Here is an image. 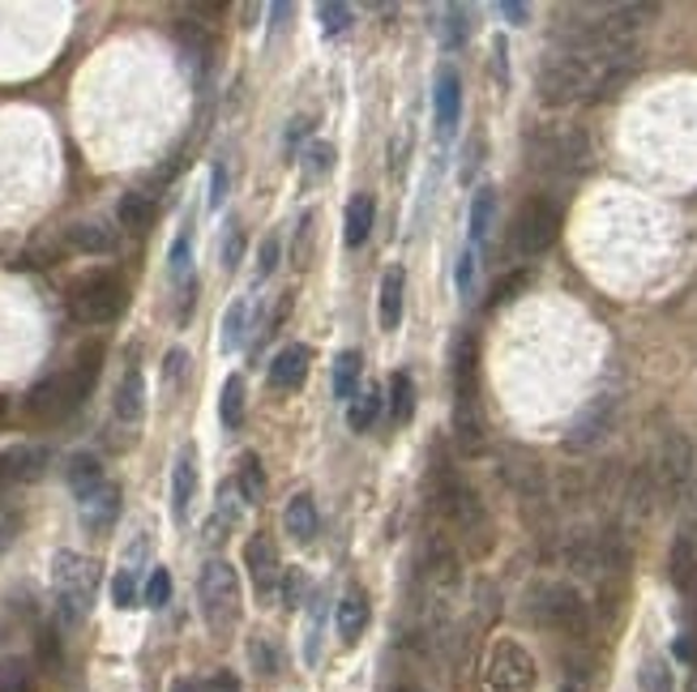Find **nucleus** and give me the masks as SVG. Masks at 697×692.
<instances>
[{
	"instance_id": "nucleus-1",
	"label": "nucleus",
	"mask_w": 697,
	"mask_h": 692,
	"mask_svg": "<svg viewBox=\"0 0 697 692\" xmlns=\"http://www.w3.org/2000/svg\"><path fill=\"white\" fill-rule=\"evenodd\" d=\"M94 585H99V564L78 552H57L52 560V590H57V620L64 629H78L90 603H94Z\"/></svg>"
},
{
	"instance_id": "nucleus-2",
	"label": "nucleus",
	"mask_w": 697,
	"mask_h": 692,
	"mask_svg": "<svg viewBox=\"0 0 697 692\" xmlns=\"http://www.w3.org/2000/svg\"><path fill=\"white\" fill-rule=\"evenodd\" d=\"M64 300H69V317L73 321H82V325H108L129 304V287L112 270H90V274H82L69 287Z\"/></svg>"
},
{
	"instance_id": "nucleus-3",
	"label": "nucleus",
	"mask_w": 697,
	"mask_h": 692,
	"mask_svg": "<svg viewBox=\"0 0 697 692\" xmlns=\"http://www.w3.org/2000/svg\"><path fill=\"white\" fill-rule=\"evenodd\" d=\"M437 504H441V513L449 518V526L458 530L462 539H471L475 552H488V509H484V500L475 492L467 479H458L454 471H441V483H437Z\"/></svg>"
},
{
	"instance_id": "nucleus-4",
	"label": "nucleus",
	"mask_w": 697,
	"mask_h": 692,
	"mask_svg": "<svg viewBox=\"0 0 697 692\" xmlns=\"http://www.w3.org/2000/svg\"><path fill=\"white\" fill-rule=\"evenodd\" d=\"M197 599H201V615L210 624L215 638H227L240 620V578L227 560H210L197 578Z\"/></svg>"
},
{
	"instance_id": "nucleus-5",
	"label": "nucleus",
	"mask_w": 697,
	"mask_h": 692,
	"mask_svg": "<svg viewBox=\"0 0 697 692\" xmlns=\"http://www.w3.org/2000/svg\"><path fill=\"white\" fill-rule=\"evenodd\" d=\"M527 615L544 629H557V633H583L586 629V603L583 594L569 582H539L527 590Z\"/></svg>"
},
{
	"instance_id": "nucleus-6",
	"label": "nucleus",
	"mask_w": 697,
	"mask_h": 692,
	"mask_svg": "<svg viewBox=\"0 0 697 692\" xmlns=\"http://www.w3.org/2000/svg\"><path fill=\"white\" fill-rule=\"evenodd\" d=\"M454 432L467 449H479L484 423H479V398H475L471 342H458V360H454Z\"/></svg>"
},
{
	"instance_id": "nucleus-7",
	"label": "nucleus",
	"mask_w": 697,
	"mask_h": 692,
	"mask_svg": "<svg viewBox=\"0 0 697 692\" xmlns=\"http://www.w3.org/2000/svg\"><path fill=\"white\" fill-rule=\"evenodd\" d=\"M488 692H535L539 684V671H535V659L527 654V645L501 638L488 654Z\"/></svg>"
},
{
	"instance_id": "nucleus-8",
	"label": "nucleus",
	"mask_w": 697,
	"mask_h": 692,
	"mask_svg": "<svg viewBox=\"0 0 697 692\" xmlns=\"http://www.w3.org/2000/svg\"><path fill=\"white\" fill-rule=\"evenodd\" d=\"M560 235V210L548 197H530L514 219V252L518 257H539L557 244Z\"/></svg>"
},
{
	"instance_id": "nucleus-9",
	"label": "nucleus",
	"mask_w": 697,
	"mask_h": 692,
	"mask_svg": "<svg viewBox=\"0 0 697 692\" xmlns=\"http://www.w3.org/2000/svg\"><path fill=\"white\" fill-rule=\"evenodd\" d=\"M86 393L90 389L73 377V368L69 372H60V377H48L43 385H34L30 389V398H27V411L39 423H60V419H69L78 407L86 402Z\"/></svg>"
},
{
	"instance_id": "nucleus-10",
	"label": "nucleus",
	"mask_w": 697,
	"mask_h": 692,
	"mask_svg": "<svg viewBox=\"0 0 697 692\" xmlns=\"http://www.w3.org/2000/svg\"><path fill=\"white\" fill-rule=\"evenodd\" d=\"M48 471V449L39 444H9L0 449V492L18 488V483H34Z\"/></svg>"
},
{
	"instance_id": "nucleus-11",
	"label": "nucleus",
	"mask_w": 697,
	"mask_h": 692,
	"mask_svg": "<svg viewBox=\"0 0 697 692\" xmlns=\"http://www.w3.org/2000/svg\"><path fill=\"white\" fill-rule=\"evenodd\" d=\"M245 569H249L252 590H257L261 599H270V594L282 585L279 552H275V543H270L266 534H252L249 543H245Z\"/></svg>"
},
{
	"instance_id": "nucleus-12",
	"label": "nucleus",
	"mask_w": 697,
	"mask_h": 692,
	"mask_svg": "<svg viewBox=\"0 0 697 692\" xmlns=\"http://www.w3.org/2000/svg\"><path fill=\"white\" fill-rule=\"evenodd\" d=\"M659 483L668 488L671 497L689 483V474H694V444L685 441L680 432H671L668 441H664V453H659Z\"/></svg>"
},
{
	"instance_id": "nucleus-13",
	"label": "nucleus",
	"mask_w": 697,
	"mask_h": 692,
	"mask_svg": "<svg viewBox=\"0 0 697 692\" xmlns=\"http://www.w3.org/2000/svg\"><path fill=\"white\" fill-rule=\"evenodd\" d=\"M458 111H462V82H458L454 69H441V73H437V86H432V120H437V133H441V138L454 133Z\"/></svg>"
},
{
	"instance_id": "nucleus-14",
	"label": "nucleus",
	"mask_w": 697,
	"mask_h": 692,
	"mask_svg": "<svg viewBox=\"0 0 697 692\" xmlns=\"http://www.w3.org/2000/svg\"><path fill=\"white\" fill-rule=\"evenodd\" d=\"M78 518H82V526L90 534H108L116 526V518H120V488L103 483L94 497L78 500Z\"/></svg>"
},
{
	"instance_id": "nucleus-15",
	"label": "nucleus",
	"mask_w": 697,
	"mask_h": 692,
	"mask_svg": "<svg viewBox=\"0 0 697 692\" xmlns=\"http://www.w3.org/2000/svg\"><path fill=\"white\" fill-rule=\"evenodd\" d=\"M193 492H197V453L185 449V453L176 458V471H171V518H176V522L189 518Z\"/></svg>"
},
{
	"instance_id": "nucleus-16",
	"label": "nucleus",
	"mask_w": 697,
	"mask_h": 692,
	"mask_svg": "<svg viewBox=\"0 0 697 692\" xmlns=\"http://www.w3.org/2000/svg\"><path fill=\"white\" fill-rule=\"evenodd\" d=\"M308 363H312L308 347H282L279 355H275V363H270V385L300 389L308 381Z\"/></svg>"
},
{
	"instance_id": "nucleus-17",
	"label": "nucleus",
	"mask_w": 697,
	"mask_h": 692,
	"mask_svg": "<svg viewBox=\"0 0 697 692\" xmlns=\"http://www.w3.org/2000/svg\"><path fill=\"white\" fill-rule=\"evenodd\" d=\"M372 219H377V201L368 193L347 201V219H342V240H347V249H364V240L372 235Z\"/></svg>"
},
{
	"instance_id": "nucleus-18",
	"label": "nucleus",
	"mask_w": 697,
	"mask_h": 692,
	"mask_svg": "<svg viewBox=\"0 0 697 692\" xmlns=\"http://www.w3.org/2000/svg\"><path fill=\"white\" fill-rule=\"evenodd\" d=\"M282 526H287V534H291L296 543H312V539H317V504H312L308 492H296V497L287 500Z\"/></svg>"
},
{
	"instance_id": "nucleus-19",
	"label": "nucleus",
	"mask_w": 697,
	"mask_h": 692,
	"mask_svg": "<svg viewBox=\"0 0 697 692\" xmlns=\"http://www.w3.org/2000/svg\"><path fill=\"white\" fill-rule=\"evenodd\" d=\"M112 411H116L120 423H138V419L146 415V381H141L138 368H129V372H125V381L116 385Z\"/></svg>"
},
{
	"instance_id": "nucleus-20",
	"label": "nucleus",
	"mask_w": 697,
	"mask_h": 692,
	"mask_svg": "<svg viewBox=\"0 0 697 692\" xmlns=\"http://www.w3.org/2000/svg\"><path fill=\"white\" fill-rule=\"evenodd\" d=\"M368 599H364L360 590H351L342 603H338V611H335V620H338V638L347 641V645H356V641L364 638V629H368Z\"/></svg>"
},
{
	"instance_id": "nucleus-21",
	"label": "nucleus",
	"mask_w": 697,
	"mask_h": 692,
	"mask_svg": "<svg viewBox=\"0 0 697 692\" xmlns=\"http://www.w3.org/2000/svg\"><path fill=\"white\" fill-rule=\"evenodd\" d=\"M69 244L86 252V257H108V252H116V231L103 227V222H73L69 227Z\"/></svg>"
},
{
	"instance_id": "nucleus-22",
	"label": "nucleus",
	"mask_w": 697,
	"mask_h": 692,
	"mask_svg": "<svg viewBox=\"0 0 697 692\" xmlns=\"http://www.w3.org/2000/svg\"><path fill=\"white\" fill-rule=\"evenodd\" d=\"M103 483H108V479H103V462H99L94 453H78V458H69V492H73L78 500L94 497Z\"/></svg>"
},
{
	"instance_id": "nucleus-23",
	"label": "nucleus",
	"mask_w": 697,
	"mask_h": 692,
	"mask_svg": "<svg viewBox=\"0 0 697 692\" xmlns=\"http://www.w3.org/2000/svg\"><path fill=\"white\" fill-rule=\"evenodd\" d=\"M402 287H407V274L398 265L381 274V300H377V308H381V330H398L402 325Z\"/></svg>"
},
{
	"instance_id": "nucleus-24",
	"label": "nucleus",
	"mask_w": 697,
	"mask_h": 692,
	"mask_svg": "<svg viewBox=\"0 0 697 692\" xmlns=\"http://www.w3.org/2000/svg\"><path fill=\"white\" fill-rule=\"evenodd\" d=\"M116 219H120V227H125L129 235H146V231L155 227V201L146 193H125L120 205H116Z\"/></svg>"
},
{
	"instance_id": "nucleus-25",
	"label": "nucleus",
	"mask_w": 697,
	"mask_h": 692,
	"mask_svg": "<svg viewBox=\"0 0 697 692\" xmlns=\"http://www.w3.org/2000/svg\"><path fill=\"white\" fill-rule=\"evenodd\" d=\"M360 377H364V355L360 351H342L335 360V398L351 402L360 393Z\"/></svg>"
},
{
	"instance_id": "nucleus-26",
	"label": "nucleus",
	"mask_w": 697,
	"mask_h": 692,
	"mask_svg": "<svg viewBox=\"0 0 697 692\" xmlns=\"http://www.w3.org/2000/svg\"><path fill=\"white\" fill-rule=\"evenodd\" d=\"M381 415V389L377 385H364L356 398H351V411H347V423H351V432H368L372 423Z\"/></svg>"
},
{
	"instance_id": "nucleus-27",
	"label": "nucleus",
	"mask_w": 697,
	"mask_h": 692,
	"mask_svg": "<svg viewBox=\"0 0 697 692\" xmlns=\"http://www.w3.org/2000/svg\"><path fill=\"white\" fill-rule=\"evenodd\" d=\"M236 488H240L245 504H261V497H266V471H261V458H257V453H245V458H240Z\"/></svg>"
},
{
	"instance_id": "nucleus-28",
	"label": "nucleus",
	"mask_w": 697,
	"mask_h": 692,
	"mask_svg": "<svg viewBox=\"0 0 697 692\" xmlns=\"http://www.w3.org/2000/svg\"><path fill=\"white\" fill-rule=\"evenodd\" d=\"M245 333H249V300H236V304L223 312L219 347H223V351H240V347H245Z\"/></svg>"
},
{
	"instance_id": "nucleus-29",
	"label": "nucleus",
	"mask_w": 697,
	"mask_h": 692,
	"mask_svg": "<svg viewBox=\"0 0 697 692\" xmlns=\"http://www.w3.org/2000/svg\"><path fill=\"white\" fill-rule=\"evenodd\" d=\"M497 219V189H479L471 201V244H484Z\"/></svg>"
},
{
	"instance_id": "nucleus-30",
	"label": "nucleus",
	"mask_w": 697,
	"mask_h": 692,
	"mask_svg": "<svg viewBox=\"0 0 697 692\" xmlns=\"http://www.w3.org/2000/svg\"><path fill=\"white\" fill-rule=\"evenodd\" d=\"M390 411L398 423H411L416 419V381L407 372H394L390 377Z\"/></svg>"
},
{
	"instance_id": "nucleus-31",
	"label": "nucleus",
	"mask_w": 697,
	"mask_h": 692,
	"mask_svg": "<svg viewBox=\"0 0 697 692\" xmlns=\"http://www.w3.org/2000/svg\"><path fill=\"white\" fill-rule=\"evenodd\" d=\"M219 419H223L227 432H236L245 423V381L240 377H227L223 398H219Z\"/></svg>"
},
{
	"instance_id": "nucleus-32",
	"label": "nucleus",
	"mask_w": 697,
	"mask_h": 692,
	"mask_svg": "<svg viewBox=\"0 0 697 692\" xmlns=\"http://www.w3.org/2000/svg\"><path fill=\"white\" fill-rule=\"evenodd\" d=\"M0 692H39L34 666L27 659H4L0 663Z\"/></svg>"
},
{
	"instance_id": "nucleus-33",
	"label": "nucleus",
	"mask_w": 697,
	"mask_h": 692,
	"mask_svg": "<svg viewBox=\"0 0 697 692\" xmlns=\"http://www.w3.org/2000/svg\"><path fill=\"white\" fill-rule=\"evenodd\" d=\"M168 270L176 282H185L189 270H193V222L180 227V235L171 240V257H168Z\"/></svg>"
},
{
	"instance_id": "nucleus-34",
	"label": "nucleus",
	"mask_w": 697,
	"mask_h": 692,
	"mask_svg": "<svg viewBox=\"0 0 697 692\" xmlns=\"http://www.w3.org/2000/svg\"><path fill=\"white\" fill-rule=\"evenodd\" d=\"M638 684H641V692H676L668 659H646L638 671Z\"/></svg>"
},
{
	"instance_id": "nucleus-35",
	"label": "nucleus",
	"mask_w": 697,
	"mask_h": 692,
	"mask_svg": "<svg viewBox=\"0 0 697 692\" xmlns=\"http://www.w3.org/2000/svg\"><path fill=\"white\" fill-rule=\"evenodd\" d=\"M219 261H223V270L231 274L240 261H245V227L240 219H227V231H223V249H219Z\"/></svg>"
},
{
	"instance_id": "nucleus-36",
	"label": "nucleus",
	"mask_w": 697,
	"mask_h": 692,
	"mask_svg": "<svg viewBox=\"0 0 697 692\" xmlns=\"http://www.w3.org/2000/svg\"><path fill=\"white\" fill-rule=\"evenodd\" d=\"M697 573V555H694V543L689 539H680L676 548H671V582L676 585H689Z\"/></svg>"
},
{
	"instance_id": "nucleus-37",
	"label": "nucleus",
	"mask_w": 697,
	"mask_h": 692,
	"mask_svg": "<svg viewBox=\"0 0 697 692\" xmlns=\"http://www.w3.org/2000/svg\"><path fill=\"white\" fill-rule=\"evenodd\" d=\"M530 287V274L527 270H518V274H505L497 287H492V295H488V308H501V304H514L522 291Z\"/></svg>"
},
{
	"instance_id": "nucleus-38",
	"label": "nucleus",
	"mask_w": 697,
	"mask_h": 692,
	"mask_svg": "<svg viewBox=\"0 0 697 692\" xmlns=\"http://www.w3.org/2000/svg\"><path fill=\"white\" fill-rule=\"evenodd\" d=\"M317 18H321V30H326V34H342V30L351 27V9H347V4H338V0L317 4Z\"/></svg>"
},
{
	"instance_id": "nucleus-39",
	"label": "nucleus",
	"mask_w": 697,
	"mask_h": 692,
	"mask_svg": "<svg viewBox=\"0 0 697 692\" xmlns=\"http://www.w3.org/2000/svg\"><path fill=\"white\" fill-rule=\"evenodd\" d=\"M112 603L120 611L138 608V578H133V569H120L112 578Z\"/></svg>"
},
{
	"instance_id": "nucleus-40",
	"label": "nucleus",
	"mask_w": 697,
	"mask_h": 692,
	"mask_svg": "<svg viewBox=\"0 0 697 692\" xmlns=\"http://www.w3.org/2000/svg\"><path fill=\"white\" fill-rule=\"evenodd\" d=\"M249 663H252V671H261V675H279V654H275V645L266 638L249 641Z\"/></svg>"
},
{
	"instance_id": "nucleus-41",
	"label": "nucleus",
	"mask_w": 697,
	"mask_h": 692,
	"mask_svg": "<svg viewBox=\"0 0 697 692\" xmlns=\"http://www.w3.org/2000/svg\"><path fill=\"white\" fill-rule=\"evenodd\" d=\"M441 39H446V48H462L467 43V9L449 4L446 22H441Z\"/></svg>"
},
{
	"instance_id": "nucleus-42",
	"label": "nucleus",
	"mask_w": 697,
	"mask_h": 692,
	"mask_svg": "<svg viewBox=\"0 0 697 692\" xmlns=\"http://www.w3.org/2000/svg\"><path fill=\"white\" fill-rule=\"evenodd\" d=\"M146 603H150V608H168L171 603V573L163 564L146 578Z\"/></svg>"
},
{
	"instance_id": "nucleus-43",
	"label": "nucleus",
	"mask_w": 697,
	"mask_h": 692,
	"mask_svg": "<svg viewBox=\"0 0 697 692\" xmlns=\"http://www.w3.org/2000/svg\"><path fill=\"white\" fill-rule=\"evenodd\" d=\"M335 146L330 141H312V150H308V175H326L330 167H335Z\"/></svg>"
},
{
	"instance_id": "nucleus-44",
	"label": "nucleus",
	"mask_w": 697,
	"mask_h": 692,
	"mask_svg": "<svg viewBox=\"0 0 697 692\" xmlns=\"http://www.w3.org/2000/svg\"><path fill=\"white\" fill-rule=\"evenodd\" d=\"M275 270H279V235H266L257 252V278H270Z\"/></svg>"
},
{
	"instance_id": "nucleus-45",
	"label": "nucleus",
	"mask_w": 697,
	"mask_h": 692,
	"mask_svg": "<svg viewBox=\"0 0 697 692\" xmlns=\"http://www.w3.org/2000/svg\"><path fill=\"white\" fill-rule=\"evenodd\" d=\"M300 599H305V573L291 569V573H282V603L287 608H300Z\"/></svg>"
},
{
	"instance_id": "nucleus-46",
	"label": "nucleus",
	"mask_w": 697,
	"mask_h": 692,
	"mask_svg": "<svg viewBox=\"0 0 697 692\" xmlns=\"http://www.w3.org/2000/svg\"><path fill=\"white\" fill-rule=\"evenodd\" d=\"M185 368H189V355L180 351V347H171L168 360H163V377H168V389L180 385V377H185Z\"/></svg>"
},
{
	"instance_id": "nucleus-47",
	"label": "nucleus",
	"mask_w": 697,
	"mask_h": 692,
	"mask_svg": "<svg viewBox=\"0 0 697 692\" xmlns=\"http://www.w3.org/2000/svg\"><path fill=\"white\" fill-rule=\"evenodd\" d=\"M308 133H312V120H308V116H296V120L287 124V133H282V150L291 154V150H296V146H300Z\"/></svg>"
},
{
	"instance_id": "nucleus-48",
	"label": "nucleus",
	"mask_w": 697,
	"mask_h": 692,
	"mask_svg": "<svg viewBox=\"0 0 697 692\" xmlns=\"http://www.w3.org/2000/svg\"><path fill=\"white\" fill-rule=\"evenodd\" d=\"M39 663L48 671H60V641L57 633H39Z\"/></svg>"
},
{
	"instance_id": "nucleus-49",
	"label": "nucleus",
	"mask_w": 697,
	"mask_h": 692,
	"mask_svg": "<svg viewBox=\"0 0 697 692\" xmlns=\"http://www.w3.org/2000/svg\"><path fill=\"white\" fill-rule=\"evenodd\" d=\"M308 249H312V214H300V231H296V265H308Z\"/></svg>"
},
{
	"instance_id": "nucleus-50",
	"label": "nucleus",
	"mask_w": 697,
	"mask_h": 692,
	"mask_svg": "<svg viewBox=\"0 0 697 692\" xmlns=\"http://www.w3.org/2000/svg\"><path fill=\"white\" fill-rule=\"evenodd\" d=\"M223 197H227V167L215 163V171H210V205L219 210V205H223Z\"/></svg>"
},
{
	"instance_id": "nucleus-51",
	"label": "nucleus",
	"mask_w": 697,
	"mask_h": 692,
	"mask_svg": "<svg viewBox=\"0 0 697 692\" xmlns=\"http://www.w3.org/2000/svg\"><path fill=\"white\" fill-rule=\"evenodd\" d=\"M201 692H240V680H236L231 671H215V675L206 680V689Z\"/></svg>"
},
{
	"instance_id": "nucleus-52",
	"label": "nucleus",
	"mask_w": 697,
	"mask_h": 692,
	"mask_svg": "<svg viewBox=\"0 0 697 692\" xmlns=\"http://www.w3.org/2000/svg\"><path fill=\"white\" fill-rule=\"evenodd\" d=\"M471 278H475V252L467 249L458 257V291H471Z\"/></svg>"
},
{
	"instance_id": "nucleus-53",
	"label": "nucleus",
	"mask_w": 697,
	"mask_h": 692,
	"mask_svg": "<svg viewBox=\"0 0 697 692\" xmlns=\"http://www.w3.org/2000/svg\"><path fill=\"white\" fill-rule=\"evenodd\" d=\"M501 18H509L514 27H527L530 9L527 4H518V0H501Z\"/></svg>"
},
{
	"instance_id": "nucleus-54",
	"label": "nucleus",
	"mask_w": 697,
	"mask_h": 692,
	"mask_svg": "<svg viewBox=\"0 0 697 692\" xmlns=\"http://www.w3.org/2000/svg\"><path fill=\"white\" fill-rule=\"evenodd\" d=\"M13 530H18V518H0V552L13 543Z\"/></svg>"
},
{
	"instance_id": "nucleus-55",
	"label": "nucleus",
	"mask_w": 697,
	"mask_h": 692,
	"mask_svg": "<svg viewBox=\"0 0 697 692\" xmlns=\"http://www.w3.org/2000/svg\"><path fill=\"white\" fill-rule=\"evenodd\" d=\"M171 692H201V684H193V680H176Z\"/></svg>"
},
{
	"instance_id": "nucleus-56",
	"label": "nucleus",
	"mask_w": 697,
	"mask_h": 692,
	"mask_svg": "<svg viewBox=\"0 0 697 692\" xmlns=\"http://www.w3.org/2000/svg\"><path fill=\"white\" fill-rule=\"evenodd\" d=\"M386 692H419V689H411V684H390Z\"/></svg>"
},
{
	"instance_id": "nucleus-57",
	"label": "nucleus",
	"mask_w": 697,
	"mask_h": 692,
	"mask_svg": "<svg viewBox=\"0 0 697 692\" xmlns=\"http://www.w3.org/2000/svg\"><path fill=\"white\" fill-rule=\"evenodd\" d=\"M4 415H9V402H4V398H0V423H4Z\"/></svg>"
},
{
	"instance_id": "nucleus-58",
	"label": "nucleus",
	"mask_w": 697,
	"mask_h": 692,
	"mask_svg": "<svg viewBox=\"0 0 697 692\" xmlns=\"http://www.w3.org/2000/svg\"><path fill=\"white\" fill-rule=\"evenodd\" d=\"M685 590H689V594H694V599H697V573H694V582L685 585Z\"/></svg>"
},
{
	"instance_id": "nucleus-59",
	"label": "nucleus",
	"mask_w": 697,
	"mask_h": 692,
	"mask_svg": "<svg viewBox=\"0 0 697 692\" xmlns=\"http://www.w3.org/2000/svg\"><path fill=\"white\" fill-rule=\"evenodd\" d=\"M689 638H694V663H697V633H689Z\"/></svg>"
}]
</instances>
